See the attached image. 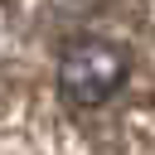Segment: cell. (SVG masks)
Instances as JSON below:
<instances>
[{
  "mask_svg": "<svg viewBox=\"0 0 155 155\" xmlns=\"http://www.w3.org/2000/svg\"><path fill=\"white\" fill-rule=\"evenodd\" d=\"M126 78H131V58L111 39H73L58 58V92L78 111L107 107L126 87Z\"/></svg>",
  "mask_w": 155,
  "mask_h": 155,
  "instance_id": "obj_1",
  "label": "cell"
}]
</instances>
